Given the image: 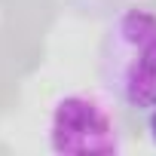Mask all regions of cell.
Here are the masks:
<instances>
[{
    "instance_id": "6da1fadb",
    "label": "cell",
    "mask_w": 156,
    "mask_h": 156,
    "mask_svg": "<svg viewBox=\"0 0 156 156\" xmlns=\"http://www.w3.org/2000/svg\"><path fill=\"white\" fill-rule=\"evenodd\" d=\"M98 76L113 104L135 113L156 107V9L132 3L110 16L98 46Z\"/></svg>"
},
{
    "instance_id": "7a4b0ae2",
    "label": "cell",
    "mask_w": 156,
    "mask_h": 156,
    "mask_svg": "<svg viewBox=\"0 0 156 156\" xmlns=\"http://www.w3.org/2000/svg\"><path fill=\"white\" fill-rule=\"evenodd\" d=\"M46 144L52 153H122L126 138L113 98L104 92H67L52 101L46 116Z\"/></svg>"
},
{
    "instance_id": "3957f363",
    "label": "cell",
    "mask_w": 156,
    "mask_h": 156,
    "mask_svg": "<svg viewBox=\"0 0 156 156\" xmlns=\"http://www.w3.org/2000/svg\"><path fill=\"white\" fill-rule=\"evenodd\" d=\"M147 135H150V144L156 147V107L147 113Z\"/></svg>"
}]
</instances>
